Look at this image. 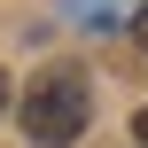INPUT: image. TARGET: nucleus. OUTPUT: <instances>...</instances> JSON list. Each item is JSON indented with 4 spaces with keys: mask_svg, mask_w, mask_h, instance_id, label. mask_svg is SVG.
<instances>
[{
    "mask_svg": "<svg viewBox=\"0 0 148 148\" xmlns=\"http://www.w3.org/2000/svg\"><path fill=\"white\" fill-rule=\"evenodd\" d=\"M16 117H23V140H31V148H70L78 133H86V117H94V86H86V70H70V62L39 70V78L23 86Z\"/></svg>",
    "mask_w": 148,
    "mask_h": 148,
    "instance_id": "f257e3e1",
    "label": "nucleus"
},
{
    "mask_svg": "<svg viewBox=\"0 0 148 148\" xmlns=\"http://www.w3.org/2000/svg\"><path fill=\"white\" fill-rule=\"evenodd\" d=\"M133 140H140V148H148V109H140V117H133Z\"/></svg>",
    "mask_w": 148,
    "mask_h": 148,
    "instance_id": "f03ea898",
    "label": "nucleus"
},
{
    "mask_svg": "<svg viewBox=\"0 0 148 148\" xmlns=\"http://www.w3.org/2000/svg\"><path fill=\"white\" fill-rule=\"evenodd\" d=\"M133 31H140V39H148V8H140V16H133Z\"/></svg>",
    "mask_w": 148,
    "mask_h": 148,
    "instance_id": "7ed1b4c3",
    "label": "nucleus"
},
{
    "mask_svg": "<svg viewBox=\"0 0 148 148\" xmlns=\"http://www.w3.org/2000/svg\"><path fill=\"white\" fill-rule=\"evenodd\" d=\"M0 101H8V70H0Z\"/></svg>",
    "mask_w": 148,
    "mask_h": 148,
    "instance_id": "20e7f679",
    "label": "nucleus"
}]
</instances>
